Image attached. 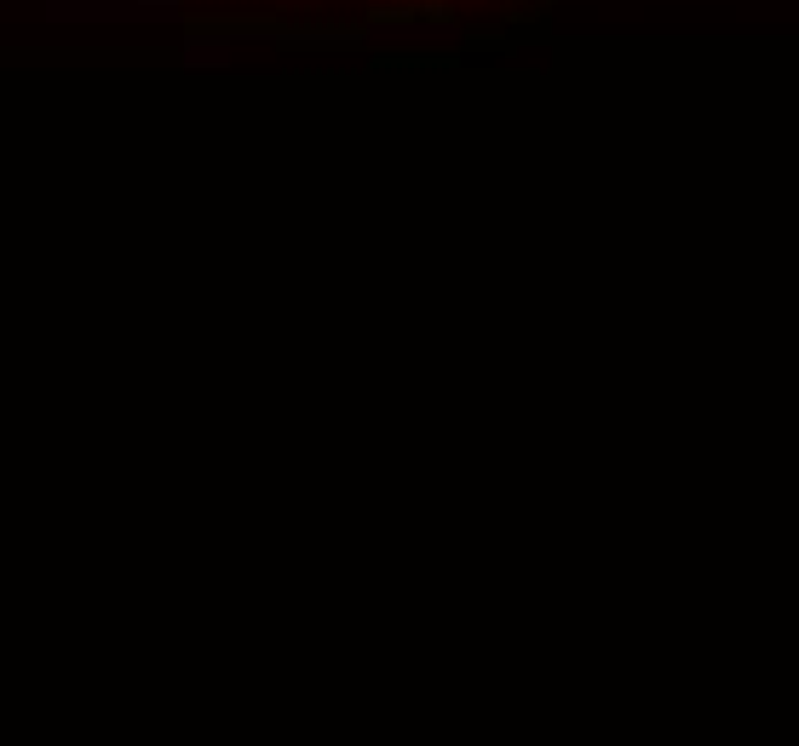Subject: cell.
<instances>
[{"mask_svg":"<svg viewBox=\"0 0 799 746\" xmlns=\"http://www.w3.org/2000/svg\"><path fill=\"white\" fill-rule=\"evenodd\" d=\"M173 7L213 12H265V17H346V24H449V17H489L524 0H173Z\"/></svg>","mask_w":799,"mask_h":746,"instance_id":"6da1fadb","label":"cell"}]
</instances>
